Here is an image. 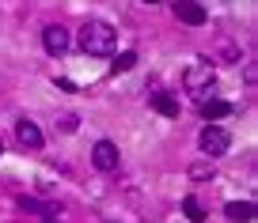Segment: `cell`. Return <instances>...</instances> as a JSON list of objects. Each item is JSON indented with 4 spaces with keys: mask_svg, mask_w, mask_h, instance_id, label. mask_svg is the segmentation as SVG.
I'll use <instances>...</instances> for the list:
<instances>
[{
    "mask_svg": "<svg viewBox=\"0 0 258 223\" xmlns=\"http://www.w3.org/2000/svg\"><path fill=\"white\" fill-rule=\"evenodd\" d=\"M114 46H118V31H114L110 23H103V19H88V23L80 27V49L91 57H110Z\"/></svg>",
    "mask_w": 258,
    "mask_h": 223,
    "instance_id": "obj_1",
    "label": "cell"
},
{
    "mask_svg": "<svg viewBox=\"0 0 258 223\" xmlns=\"http://www.w3.org/2000/svg\"><path fill=\"white\" fill-rule=\"evenodd\" d=\"M213 83H217V68H213L209 61L186 64V72H182V87H186V91H194L198 98H205V95L213 91Z\"/></svg>",
    "mask_w": 258,
    "mask_h": 223,
    "instance_id": "obj_2",
    "label": "cell"
},
{
    "mask_svg": "<svg viewBox=\"0 0 258 223\" xmlns=\"http://www.w3.org/2000/svg\"><path fill=\"white\" fill-rule=\"evenodd\" d=\"M202 152H205V159H220V155L232 148V133L228 129H220V125H205L202 129Z\"/></svg>",
    "mask_w": 258,
    "mask_h": 223,
    "instance_id": "obj_3",
    "label": "cell"
},
{
    "mask_svg": "<svg viewBox=\"0 0 258 223\" xmlns=\"http://www.w3.org/2000/svg\"><path fill=\"white\" fill-rule=\"evenodd\" d=\"M175 19L186 27H205V8L198 0H175Z\"/></svg>",
    "mask_w": 258,
    "mask_h": 223,
    "instance_id": "obj_4",
    "label": "cell"
},
{
    "mask_svg": "<svg viewBox=\"0 0 258 223\" xmlns=\"http://www.w3.org/2000/svg\"><path fill=\"white\" fill-rule=\"evenodd\" d=\"M91 163H95V170H118V148L110 140H99L91 148Z\"/></svg>",
    "mask_w": 258,
    "mask_h": 223,
    "instance_id": "obj_5",
    "label": "cell"
},
{
    "mask_svg": "<svg viewBox=\"0 0 258 223\" xmlns=\"http://www.w3.org/2000/svg\"><path fill=\"white\" fill-rule=\"evenodd\" d=\"M42 46L49 49V53H64V49L73 46V38H69V31H64V27H46V31H42Z\"/></svg>",
    "mask_w": 258,
    "mask_h": 223,
    "instance_id": "obj_6",
    "label": "cell"
},
{
    "mask_svg": "<svg viewBox=\"0 0 258 223\" xmlns=\"http://www.w3.org/2000/svg\"><path fill=\"white\" fill-rule=\"evenodd\" d=\"M16 140L23 144V148H31V152H38V148H42V129L34 125V121L23 118V121L16 125Z\"/></svg>",
    "mask_w": 258,
    "mask_h": 223,
    "instance_id": "obj_7",
    "label": "cell"
},
{
    "mask_svg": "<svg viewBox=\"0 0 258 223\" xmlns=\"http://www.w3.org/2000/svg\"><path fill=\"white\" fill-rule=\"evenodd\" d=\"M235 114V106L232 102H224V98H202V118L205 121H220V118H232Z\"/></svg>",
    "mask_w": 258,
    "mask_h": 223,
    "instance_id": "obj_8",
    "label": "cell"
},
{
    "mask_svg": "<svg viewBox=\"0 0 258 223\" xmlns=\"http://www.w3.org/2000/svg\"><path fill=\"white\" fill-rule=\"evenodd\" d=\"M224 212H228L232 223H250V219H254V204H250V200H228Z\"/></svg>",
    "mask_w": 258,
    "mask_h": 223,
    "instance_id": "obj_9",
    "label": "cell"
},
{
    "mask_svg": "<svg viewBox=\"0 0 258 223\" xmlns=\"http://www.w3.org/2000/svg\"><path fill=\"white\" fill-rule=\"evenodd\" d=\"M152 110L163 114V118H178V98L167 95V91H152Z\"/></svg>",
    "mask_w": 258,
    "mask_h": 223,
    "instance_id": "obj_10",
    "label": "cell"
},
{
    "mask_svg": "<svg viewBox=\"0 0 258 223\" xmlns=\"http://www.w3.org/2000/svg\"><path fill=\"white\" fill-rule=\"evenodd\" d=\"M182 212H186V219H190V223H202L205 219V208H202V200H198V197H186L182 200Z\"/></svg>",
    "mask_w": 258,
    "mask_h": 223,
    "instance_id": "obj_11",
    "label": "cell"
},
{
    "mask_svg": "<svg viewBox=\"0 0 258 223\" xmlns=\"http://www.w3.org/2000/svg\"><path fill=\"white\" fill-rule=\"evenodd\" d=\"M133 64H137V53H133V49H125V53H118V57H114L110 72H114V76H118V72H129V68H133Z\"/></svg>",
    "mask_w": 258,
    "mask_h": 223,
    "instance_id": "obj_12",
    "label": "cell"
},
{
    "mask_svg": "<svg viewBox=\"0 0 258 223\" xmlns=\"http://www.w3.org/2000/svg\"><path fill=\"white\" fill-rule=\"evenodd\" d=\"M42 223H64L61 219V208H46V212H42Z\"/></svg>",
    "mask_w": 258,
    "mask_h": 223,
    "instance_id": "obj_13",
    "label": "cell"
},
{
    "mask_svg": "<svg viewBox=\"0 0 258 223\" xmlns=\"http://www.w3.org/2000/svg\"><path fill=\"white\" fill-rule=\"evenodd\" d=\"M213 174V167H205V163H198V167H190V178H205Z\"/></svg>",
    "mask_w": 258,
    "mask_h": 223,
    "instance_id": "obj_14",
    "label": "cell"
},
{
    "mask_svg": "<svg viewBox=\"0 0 258 223\" xmlns=\"http://www.w3.org/2000/svg\"><path fill=\"white\" fill-rule=\"evenodd\" d=\"M61 129H64V133H76V118H73V114H64V118H61Z\"/></svg>",
    "mask_w": 258,
    "mask_h": 223,
    "instance_id": "obj_15",
    "label": "cell"
},
{
    "mask_svg": "<svg viewBox=\"0 0 258 223\" xmlns=\"http://www.w3.org/2000/svg\"><path fill=\"white\" fill-rule=\"evenodd\" d=\"M243 76H247V83L254 87V83H258V64H247V72H243Z\"/></svg>",
    "mask_w": 258,
    "mask_h": 223,
    "instance_id": "obj_16",
    "label": "cell"
},
{
    "mask_svg": "<svg viewBox=\"0 0 258 223\" xmlns=\"http://www.w3.org/2000/svg\"><path fill=\"white\" fill-rule=\"evenodd\" d=\"M0 155H4V144H0Z\"/></svg>",
    "mask_w": 258,
    "mask_h": 223,
    "instance_id": "obj_17",
    "label": "cell"
},
{
    "mask_svg": "<svg viewBox=\"0 0 258 223\" xmlns=\"http://www.w3.org/2000/svg\"><path fill=\"white\" fill-rule=\"evenodd\" d=\"M145 4H156V0H145Z\"/></svg>",
    "mask_w": 258,
    "mask_h": 223,
    "instance_id": "obj_18",
    "label": "cell"
}]
</instances>
